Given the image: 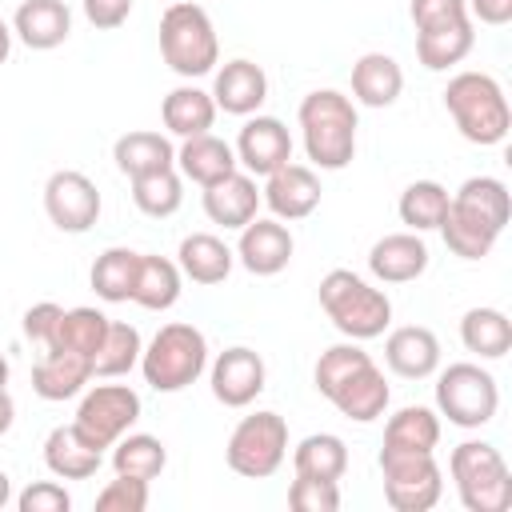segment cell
<instances>
[{
	"label": "cell",
	"instance_id": "c3c4849f",
	"mask_svg": "<svg viewBox=\"0 0 512 512\" xmlns=\"http://www.w3.org/2000/svg\"><path fill=\"white\" fill-rule=\"evenodd\" d=\"M12 424H16V400H12L8 388H0V436H4Z\"/></svg>",
	"mask_w": 512,
	"mask_h": 512
},
{
	"label": "cell",
	"instance_id": "2e32d148",
	"mask_svg": "<svg viewBox=\"0 0 512 512\" xmlns=\"http://www.w3.org/2000/svg\"><path fill=\"white\" fill-rule=\"evenodd\" d=\"M320 176H316V168H308V164H284V168H276V172H268L264 176V188H260V200L268 204V212L276 216V220H304V216H312L316 208H320Z\"/></svg>",
	"mask_w": 512,
	"mask_h": 512
},
{
	"label": "cell",
	"instance_id": "30bf717a",
	"mask_svg": "<svg viewBox=\"0 0 512 512\" xmlns=\"http://www.w3.org/2000/svg\"><path fill=\"white\" fill-rule=\"evenodd\" d=\"M284 456H288V424L280 412H268V408L244 416L224 444L228 468L244 480H268L284 464Z\"/></svg>",
	"mask_w": 512,
	"mask_h": 512
},
{
	"label": "cell",
	"instance_id": "f907efd6",
	"mask_svg": "<svg viewBox=\"0 0 512 512\" xmlns=\"http://www.w3.org/2000/svg\"><path fill=\"white\" fill-rule=\"evenodd\" d=\"M4 504H12V476L0 468V508H4Z\"/></svg>",
	"mask_w": 512,
	"mask_h": 512
},
{
	"label": "cell",
	"instance_id": "d6986e66",
	"mask_svg": "<svg viewBox=\"0 0 512 512\" xmlns=\"http://www.w3.org/2000/svg\"><path fill=\"white\" fill-rule=\"evenodd\" d=\"M212 100H216V112H228V116H252L260 112V104L268 100V76L256 60H228L224 68H216V80H212Z\"/></svg>",
	"mask_w": 512,
	"mask_h": 512
},
{
	"label": "cell",
	"instance_id": "e575fe53",
	"mask_svg": "<svg viewBox=\"0 0 512 512\" xmlns=\"http://www.w3.org/2000/svg\"><path fill=\"white\" fill-rule=\"evenodd\" d=\"M292 468L296 476L340 480L348 472V444L336 432H312L292 448Z\"/></svg>",
	"mask_w": 512,
	"mask_h": 512
},
{
	"label": "cell",
	"instance_id": "4dcf8cb0",
	"mask_svg": "<svg viewBox=\"0 0 512 512\" xmlns=\"http://www.w3.org/2000/svg\"><path fill=\"white\" fill-rule=\"evenodd\" d=\"M440 444V412L428 404H404L384 424V448L400 452H436Z\"/></svg>",
	"mask_w": 512,
	"mask_h": 512
},
{
	"label": "cell",
	"instance_id": "5bb4252c",
	"mask_svg": "<svg viewBox=\"0 0 512 512\" xmlns=\"http://www.w3.org/2000/svg\"><path fill=\"white\" fill-rule=\"evenodd\" d=\"M208 380H212V396L224 404V408H248L264 384H268V368H264V356L248 344H232L224 348L212 368H208Z\"/></svg>",
	"mask_w": 512,
	"mask_h": 512
},
{
	"label": "cell",
	"instance_id": "603a6c76",
	"mask_svg": "<svg viewBox=\"0 0 512 512\" xmlns=\"http://www.w3.org/2000/svg\"><path fill=\"white\" fill-rule=\"evenodd\" d=\"M12 36L32 52H52L72 36V12L64 0H24L12 16Z\"/></svg>",
	"mask_w": 512,
	"mask_h": 512
},
{
	"label": "cell",
	"instance_id": "277c9868",
	"mask_svg": "<svg viewBox=\"0 0 512 512\" xmlns=\"http://www.w3.org/2000/svg\"><path fill=\"white\" fill-rule=\"evenodd\" d=\"M444 108H448L456 132L480 148L504 144V136L512 128L508 96H504L500 80L488 72H456L444 88Z\"/></svg>",
	"mask_w": 512,
	"mask_h": 512
},
{
	"label": "cell",
	"instance_id": "5b68a950",
	"mask_svg": "<svg viewBox=\"0 0 512 512\" xmlns=\"http://www.w3.org/2000/svg\"><path fill=\"white\" fill-rule=\"evenodd\" d=\"M320 308L332 328L348 340H376L392 324V300L384 288L368 284L352 268H332L320 280Z\"/></svg>",
	"mask_w": 512,
	"mask_h": 512
},
{
	"label": "cell",
	"instance_id": "f35d334b",
	"mask_svg": "<svg viewBox=\"0 0 512 512\" xmlns=\"http://www.w3.org/2000/svg\"><path fill=\"white\" fill-rule=\"evenodd\" d=\"M104 332H108V316H104L100 308H64V316H60V324H56L48 348L80 352V356L92 360L96 348H100V340H104ZM48 348H44V352H48Z\"/></svg>",
	"mask_w": 512,
	"mask_h": 512
},
{
	"label": "cell",
	"instance_id": "44dd1931",
	"mask_svg": "<svg viewBox=\"0 0 512 512\" xmlns=\"http://www.w3.org/2000/svg\"><path fill=\"white\" fill-rule=\"evenodd\" d=\"M384 364L404 380H428L440 368V340L424 324L392 328L384 340Z\"/></svg>",
	"mask_w": 512,
	"mask_h": 512
},
{
	"label": "cell",
	"instance_id": "74e56055",
	"mask_svg": "<svg viewBox=\"0 0 512 512\" xmlns=\"http://www.w3.org/2000/svg\"><path fill=\"white\" fill-rule=\"evenodd\" d=\"M396 212H400V224H404L408 232H420V236H424V232L440 228V220H444V212H448V188L436 184V180H412V184L400 192Z\"/></svg>",
	"mask_w": 512,
	"mask_h": 512
},
{
	"label": "cell",
	"instance_id": "f546056e",
	"mask_svg": "<svg viewBox=\"0 0 512 512\" xmlns=\"http://www.w3.org/2000/svg\"><path fill=\"white\" fill-rule=\"evenodd\" d=\"M112 160L132 180V176H148V172H160V168H176V148H172L168 136L136 128V132H124L112 144Z\"/></svg>",
	"mask_w": 512,
	"mask_h": 512
},
{
	"label": "cell",
	"instance_id": "4fadbf2b",
	"mask_svg": "<svg viewBox=\"0 0 512 512\" xmlns=\"http://www.w3.org/2000/svg\"><path fill=\"white\" fill-rule=\"evenodd\" d=\"M100 208H104V200H100V188L92 184V176H84L76 168H60L48 176L44 212L60 232H72V236L88 232L100 220Z\"/></svg>",
	"mask_w": 512,
	"mask_h": 512
},
{
	"label": "cell",
	"instance_id": "8992f818",
	"mask_svg": "<svg viewBox=\"0 0 512 512\" xmlns=\"http://www.w3.org/2000/svg\"><path fill=\"white\" fill-rule=\"evenodd\" d=\"M208 368V340L196 324H164L140 352V376L156 392H184Z\"/></svg>",
	"mask_w": 512,
	"mask_h": 512
},
{
	"label": "cell",
	"instance_id": "7402d4cb",
	"mask_svg": "<svg viewBox=\"0 0 512 512\" xmlns=\"http://www.w3.org/2000/svg\"><path fill=\"white\" fill-rule=\"evenodd\" d=\"M88 380H92V360L80 356V352L48 348L32 364V392L40 400H48V404H60V400L80 396L88 388Z\"/></svg>",
	"mask_w": 512,
	"mask_h": 512
},
{
	"label": "cell",
	"instance_id": "9a60e30c",
	"mask_svg": "<svg viewBox=\"0 0 512 512\" xmlns=\"http://www.w3.org/2000/svg\"><path fill=\"white\" fill-rule=\"evenodd\" d=\"M232 152H236V164L248 176H268V172H276V168H284L292 160V132L284 128V120L252 112L244 120Z\"/></svg>",
	"mask_w": 512,
	"mask_h": 512
},
{
	"label": "cell",
	"instance_id": "836d02e7",
	"mask_svg": "<svg viewBox=\"0 0 512 512\" xmlns=\"http://www.w3.org/2000/svg\"><path fill=\"white\" fill-rule=\"evenodd\" d=\"M140 352H144V340L132 324L124 320H108V332L92 356V376L96 380H116V376H128L132 368H140Z\"/></svg>",
	"mask_w": 512,
	"mask_h": 512
},
{
	"label": "cell",
	"instance_id": "681fc988",
	"mask_svg": "<svg viewBox=\"0 0 512 512\" xmlns=\"http://www.w3.org/2000/svg\"><path fill=\"white\" fill-rule=\"evenodd\" d=\"M8 52H12V28L0 20V64L8 60Z\"/></svg>",
	"mask_w": 512,
	"mask_h": 512
},
{
	"label": "cell",
	"instance_id": "7a4b0ae2",
	"mask_svg": "<svg viewBox=\"0 0 512 512\" xmlns=\"http://www.w3.org/2000/svg\"><path fill=\"white\" fill-rule=\"evenodd\" d=\"M312 380H316V392L340 416H348L356 424L380 420L384 408H388V400H392L384 372L360 348V340H344V344L324 348L320 360H316V368H312Z\"/></svg>",
	"mask_w": 512,
	"mask_h": 512
},
{
	"label": "cell",
	"instance_id": "cb8c5ba5",
	"mask_svg": "<svg viewBox=\"0 0 512 512\" xmlns=\"http://www.w3.org/2000/svg\"><path fill=\"white\" fill-rule=\"evenodd\" d=\"M176 168H180L184 180L208 188V184L232 176L240 164H236V152H232L228 140L204 132V136H188V140H180V148H176Z\"/></svg>",
	"mask_w": 512,
	"mask_h": 512
},
{
	"label": "cell",
	"instance_id": "60d3db41",
	"mask_svg": "<svg viewBox=\"0 0 512 512\" xmlns=\"http://www.w3.org/2000/svg\"><path fill=\"white\" fill-rule=\"evenodd\" d=\"M148 500H152L148 480H140V476H120V472H116V480H108V484L96 492V508H100V512H144Z\"/></svg>",
	"mask_w": 512,
	"mask_h": 512
},
{
	"label": "cell",
	"instance_id": "3957f363",
	"mask_svg": "<svg viewBox=\"0 0 512 512\" xmlns=\"http://www.w3.org/2000/svg\"><path fill=\"white\" fill-rule=\"evenodd\" d=\"M296 124H300V136H304V152L316 168L340 172V168L352 164L360 116H356V104L344 92H336V88L308 92L296 108Z\"/></svg>",
	"mask_w": 512,
	"mask_h": 512
},
{
	"label": "cell",
	"instance_id": "d4e9b609",
	"mask_svg": "<svg viewBox=\"0 0 512 512\" xmlns=\"http://www.w3.org/2000/svg\"><path fill=\"white\" fill-rule=\"evenodd\" d=\"M44 464L56 480H88L100 472L104 464V452L92 448L72 424H56L48 436H44Z\"/></svg>",
	"mask_w": 512,
	"mask_h": 512
},
{
	"label": "cell",
	"instance_id": "d590c367",
	"mask_svg": "<svg viewBox=\"0 0 512 512\" xmlns=\"http://www.w3.org/2000/svg\"><path fill=\"white\" fill-rule=\"evenodd\" d=\"M136 268H140V252L132 248H104L88 272V284L100 300L108 304H124L132 300V284H136Z\"/></svg>",
	"mask_w": 512,
	"mask_h": 512
},
{
	"label": "cell",
	"instance_id": "484cf974",
	"mask_svg": "<svg viewBox=\"0 0 512 512\" xmlns=\"http://www.w3.org/2000/svg\"><path fill=\"white\" fill-rule=\"evenodd\" d=\"M404 92V68L388 52H364L352 64V96L364 108H388Z\"/></svg>",
	"mask_w": 512,
	"mask_h": 512
},
{
	"label": "cell",
	"instance_id": "52a82bcc",
	"mask_svg": "<svg viewBox=\"0 0 512 512\" xmlns=\"http://www.w3.org/2000/svg\"><path fill=\"white\" fill-rule=\"evenodd\" d=\"M448 476L464 512H508L512 508V472L496 444L460 440L448 456Z\"/></svg>",
	"mask_w": 512,
	"mask_h": 512
},
{
	"label": "cell",
	"instance_id": "d6a6232c",
	"mask_svg": "<svg viewBox=\"0 0 512 512\" xmlns=\"http://www.w3.org/2000/svg\"><path fill=\"white\" fill-rule=\"evenodd\" d=\"M476 48V24H448V28H432V32H416V60L428 72H448L460 60H468V52Z\"/></svg>",
	"mask_w": 512,
	"mask_h": 512
},
{
	"label": "cell",
	"instance_id": "7dc6e473",
	"mask_svg": "<svg viewBox=\"0 0 512 512\" xmlns=\"http://www.w3.org/2000/svg\"><path fill=\"white\" fill-rule=\"evenodd\" d=\"M468 16L488 28H504L512 20V0H468Z\"/></svg>",
	"mask_w": 512,
	"mask_h": 512
},
{
	"label": "cell",
	"instance_id": "ab89813d",
	"mask_svg": "<svg viewBox=\"0 0 512 512\" xmlns=\"http://www.w3.org/2000/svg\"><path fill=\"white\" fill-rule=\"evenodd\" d=\"M132 204L152 220H168L184 204L180 172L176 168H160V172H148V176H132Z\"/></svg>",
	"mask_w": 512,
	"mask_h": 512
},
{
	"label": "cell",
	"instance_id": "1f68e13d",
	"mask_svg": "<svg viewBox=\"0 0 512 512\" xmlns=\"http://www.w3.org/2000/svg\"><path fill=\"white\" fill-rule=\"evenodd\" d=\"M460 344L480 360H500L512 348V320L500 308H468L460 316Z\"/></svg>",
	"mask_w": 512,
	"mask_h": 512
},
{
	"label": "cell",
	"instance_id": "f6af8a7d",
	"mask_svg": "<svg viewBox=\"0 0 512 512\" xmlns=\"http://www.w3.org/2000/svg\"><path fill=\"white\" fill-rule=\"evenodd\" d=\"M60 316H64V308H60V304H52V300L32 304V308L24 312V320H20L24 340H32V344L44 352V348H48V340H52V332H56V324H60Z\"/></svg>",
	"mask_w": 512,
	"mask_h": 512
},
{
	"label": "cell",
	"instance_id": "e0dca14e",
	"mask_svg": "<svg viewBox=\"0 0 512 512\" xmlns=\"http://www.w3.org/2000/svg\"><path fill=\"white\" fill-rule=\"evenodd\" d=\"M296 252V240L292 232L284 228V220H260L252 216L244 228H240V240H236V260L252 272V276H276L288 268Z\"/></svg>",
	"mask_w": 512,
	"mask_h": 512
},
{
	"label": "cell",
	"instance_id": "ba28073f",
	"mask_svg": "<svg viewBox=\"0 0 512 512\" xmlns=\"http://www.w3.org/2000/svg\"><path fill=\"white\" fill-rule=\"evenodd\" d=\"M160 56L184 80L208 76L220 64V40H216L212 16L192 0L168 4L160 16Z\"/></svg>",
	"mask_w": 512,
	"mask_h": 512
},
{
	"label": "cell",
	"instance_id": "8fae6325",
	"mask_svg": "<svg viewBox=\"0 0 512 512\" xmlns=\"http://www.w3.org/2000/svg\"><path fill=\"white\" fill-rule=\"evenodd\" d=\"M380 476H384V500L396 512H428L444 492V472L436 464V452L380 448Z\"/></svg>",
	"mask_w": 512,
	"mask_h": 512
},
{
	"label": "cell",
	"instance_id": "816d5d0a",
	"mask_svg": "<svg viewBox=\"0 0 512 512\" xmlns=\"http://www.w3.org/2000/svg\"><path fill=\"white\" fill-rule=\"evenodd\" d=\"M8 376H12V368H8V356L0 352V388H8Z\"/></svg>",
	"mask_w": 512,
	"mask_h": 512
},
{
	"label": "cell",
	"instance_id": "b9f144b4",
	"mask_svg": "<svg viewBox=\"0 0 512 512\" xmlns=\"http://www.w3.org/2000/svg\"><path fill=\"white\" fill-rule=\"evenodd\" d=\"M288 504L296 512H336L340 508V480H316V476H296L288 484Z\"/></svg>",
	"mask_w": 512,
	"mask_h": 512
},
{
	"label": "cell",
	"instance_id": "7bdbcfd3",
	"mask_svg": "<svg viewBox=\"0 0 512 512\" xmlns=\"http://www.w3.org/2000/svg\"><path fill=\"white\" fill-rule=\"evenodd\" d=\"M408 16L416 24V32H432V28H448V24H464L468 16V0H408Z\"/></svg>",
	"mask_w": 512,
	"mask_h": 512
},
{
	"label": "cell",
	"instance_id": "9c48e42d",
	"mask_svg": "<svg viewBox=\"0 0 512 512\" xmlns=\"http://www.w3.org/2000/svg\"><path fill=\"white\" fill-rule=\"evenodd\" d=\"M496 376L472 360H456L436 376V412L456 428H484L496 420Z\"/></svg>",
	"mask_w": 512,
	"mask_h": 512
},
{
	"label": "cell",
	"instance_id": "6da1fadb",
	"mask_svg": "<svg viewBox=\"0 0 512 512\" xmlns=\"http://www.w3.org/2000/svg\"><path fill=\"white\" fill-rule=\"evenodd\" d=\"M512 216V196L508 184L496 176H468L452 196H448V212L440 220V236L448 244L452 256L460 260H484L500 232L508 228Z\"/></svg>",
	"mask_w": 512,
	"mask_h": 512
},
{
	"label": "cell",
	"instance_id": "bcb514c9",
	"mask_svg": "<svg viewBox=\"0 0 512 512\" xmlns=\"http://www.w3.org/2000/svg\"><path fill=\"white\" fill-rule=\"evenodd\" d=\"M80 8H84V20L100 32H112L132 16V0H80Z\"/></svg>",
	"mask_w": 512,
	"mask_h": 512
},
{
	"label": "cell",
	"instance_id": "ee69618b",
	"mask_svg": "<svg viewBox=\"0 0 512 512\" xmlns=\"http://www.w3.org/2000/svg\"><path fill=\"white\" fill-rule=\"evenodd\" d=\"M16 508H20V512H68V508H72V496H68V488L56 484V480H36V484H28V488L16 496Z\"/></svg>",
	"mask_w": 512,
	"mask_h": 512
},
{
	"label": "cell",
	"instance_id": "7c38bea8",
	"mask_svg": "<svg viewBox=\"0 0 512 512\" xmlns=\"http://www.w3.org/2000/svg\"><path fill=\"white\" fill-rule=\"evenodd\" d=\"M140 420V396L128 384H92L72 416V428L92 444V448H112L132 424Z\"/></svg>",
	"mask_w": 512,
	"mask_h": 512
},
{
	"label": "cell",
	"instance_id": "8d00e7d4",
	"mask_svg": "<svg viewBox=\"0 0 512 512\" xmlns=\"http://www.w3.org/2000/svg\"><path fill=\"white\" fill-rule=\"evenodd\" d=\"M168 464V448L160 436H148V432H124L116 444H112V468L120 476H140V480H156Z\"/></svg>",
	"mask_w": 512,
	"mask_h": 512
},
{
	"label": "cell",
	"instance_id": "4316f807",
	"mask_svg": "<svg viewBox=\"0 0 512 512\" xmlns=\"http://www.w3.org/2000/svg\"><path fill=\"white\" fill-rule=\"evenodd\" d=\"M176 264H180V272H184L192 284L212 288V284H224V280H228V272H232V264H236V252H232L220 236H212V232H192V236L180 240Z\"/></svg>",
	"mask_w": 512,
	"mask_h": 512
},
{
	"label": "cell",
	"instance_id": "ac0fdd59",
	"mask_svg": "<svg viewBox=\"0 0 512 512\" xmlns=\"http://www.w3.org/2000/svg\"><path fill=\"white\" fill-rule=\"evenodd\" d=\"M428 244L420 232H388L368 248V272L380 284H408L428 272Z\"/></svg>",
	"mask_w": 512,
	"mask_h": 512
},
{
	"label": "cell",
	"instance_id": "f1b7e54d",
	"mask_svg": "<svg viewBox=\"0 0 512 512\" xmlns=\"http://www.w3.org/2000/svg\"><path fill=\"white\" fill-rule=\"evenodd\" d=\"M184 288V272L176 260L156 256V252H140V268H136V284H132V304L148 308V312H168L180 300Z\"/></svg>",
	"mask_w": 512,
	"mask_h": 512
},
{
	"label": "cell",
	"instance_id": "83f0119b",
	"mask_svg": "<svg viewBox=\"0 0 512 512\" xmlns=\"http://www.w3.org/2000/svg\"><path fill=\"white\" fill-rule=\"evenodd\" d=\"M160 120H164V128H168L172 136H180V140L204 136V132H212V124H216V100H212V92H204V88H196V84H180V88H172V92L164 96Z\"/></svg>",
	"mask_w": 512,
	"mask_h": 512
},
{
	"label": "cell",
	"instance_id": "ffe728a7",
	"mask_svg": "<svg viewBox=\"0 0 512 512\" xmlns=\"http://www.w3.org/2000/svg\"><path fill=\"white\" fill-rule=\"evenodd\" d=\"M200 204H204V216H208L212 224L240 232V228L256 216V208H260L264 200H260L256 176H248V172H240V168H236L232 176H224V180L208 184V188H204V196H200Z\"/></svg>",
	"mask_w": 512,
	"mask_h": 512
}]
</instances>
